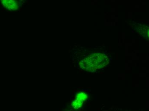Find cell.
I'll list each match as a JSON object with an SVG mask.
<instances>
[{
	"label": "cell",
	"mask_w": 149,
	"mask_h": 111,
	"mask_svg": "<svg viewBox=\"0 0 149 111\" xmlns=\"http://www.w3.org/2000/svg\"><path fill=\"white\" fill-rule=\"evenodd\" d=\"M3 6L10 11L19 9L25 2V0H0Z\"/></svg>",
	"instance_id": "1"
},
{
	"label": "cell",
	"mask_w": 149,
	"mask_h": 111,
	"mask_svg": "<svg viewBox=\"0 0 149 111\" xmlns=\"http://www.w3.org/2000/svg\"><path fill=\"white\" fill-rule=\"evenodd\" d=\"M83 101L81 100L76 99V100H74L72 103V105L74 109H78L81 107V105L83 104Z\"/></svg>",
	"instance_id": "2"
},
{
	"label": "cell",
	"mask_w": 149,
	"mask_h": 111,
	"mask_svg": "<svg viewBox=\"0 0 149 111\" xmlns=\"http://www.w3.org/2000/svg\"><path fill=\"white\" fill-rule=\"evenodd\" d=\"M88 95L86 94L85 93L83 92L77 94L76 96V99L81 100L83 101H84L85 100L88 98Z\"/></svg>",
	"instance_id": "3"
},
{
	"label": "cell",
	"mask_w": 149,
	"mask_h": 111,
	"mask_svg": "<svg viewBox=\"0 0 149 111\" xmlns=\"http://www.w3.org/2000/svg\"><path fill=\"white\" fill-rule=\"evenodd\" d=\"M91 105V104L88 103V105H87V106H89V105Z\"/></svg>",
	"instance_id": "4"
},
{
	"label": "cell",
	"mask_w": 149,
	"mask_h": 111,
	"mask_svg": "<svg viewBox=\"0 0 149 111\" xmlns=\"http://www.w3.org/2000/svg\"><path fill=\"white\" fill-rule=\"evenodd\" d=\"M100 74H103V72H100Z\"/></svg>",
	"instance_id": "5"
},
{
	"label": "cell",
	"mask_w": 149,
	"mask_h": 111,
	"mask_svg": "<svg viewBox=\"0 0 149 111\" xmlns=\"http://www.w3.org/2000/svg\"><path fill=\"white\" fill-rule=\"evenodd\" d=\"M88 88H91V87H88Z\"/></svg>",
	"instance_id": "6"
}]
</instances>
